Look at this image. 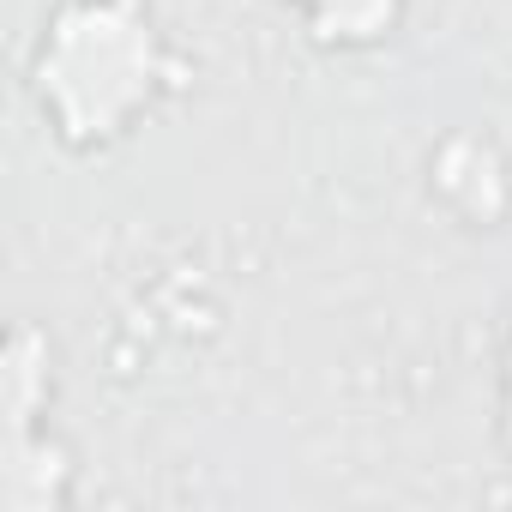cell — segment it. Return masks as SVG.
<instances>
[{"mask_svg":"<svg viewBox=\"0 0 512 512\" xmlns=\"http://www.w3.org/2000/svg\"><path fill=\"white\" fill-rule=\"evenodd\" d=\"M169 85L175 55L151 0H55L25 55V97L73 157L127 145Z\"/></svg>","mask_w":512,"mask_h":512,"instance_id":"1","label":"cell"},{"mask_svg":"<svg viewBox=\"0 0 512 512\" xmlns=\"http://www.w3.org/2000/svg\"><path fill=\"white\" fill-rule=\"evenodd\" d=\"M0 506L7 512H55L73 500V452L55 434V350L49 338L19 320L0 350Z\"/></svg>","mask_w":512,"mask_h":512,"instance_id":"2","label":"cell"},{"mask_svg":"<svg viewBox=\"0 0 512 512\" xmlns=\"http://www.w3.org/2000/svg\"><path fill=\"white\" fill-rule=\"evenodd\" d=\"M278 7H290L308 31L314 49H380L404 31V13L410 0H278Z\"/></svg>","mask_w":512,"mask_h":512,"instance_id":"3","label":"cell"},{"mask_svg":"<svg viewBox=\"0 0 512 512\" xmlns=\"http://www.w3.org/2000/svg\"><path fill=\"white\" fill-rule=\"evenodd\" d=\"M494 440L512 458V314H506V338H500V380H494Z\"/></svg>","mask_w":512,"mask_h":512,"instance_id":"4","label":"cell"}]
</instances>
